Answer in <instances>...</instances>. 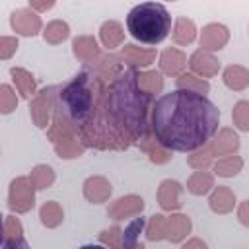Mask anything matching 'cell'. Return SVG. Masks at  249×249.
I'll return each mask as SVG.
<instances>
[{"label": "cell", "instance_id": "cell-2", "mask_svg": "<svg viewBox=\"0 0 249 249\" xmlns=\"http://www.w3.org/2000/svg\"><path fill=\"white\" fill-rule=\"evenodd\" d=\"M126 27L136 41L158 45L171 31V14L160 2H142L128 12Z\"/></svg>", "mask_w": 249, "mask_h": 249}, {"label": "cell", "instance_id": "cell-1", "mask_svg": "<svg viewBox=\"0 0 249 249\" xmlns=\"http://www.w3.org/2000/svg\"><path fill=\"white\" fill-rule=\"evenodd\" d=\"M220 111L202 93L175 89L156 99L152 130L156 140L173 152H195L218 130Z\"/></svg>", "mask_w": 249, "mask_h": 249}]
</instances>
